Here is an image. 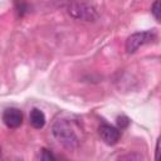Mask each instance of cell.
Returning a JSON list of instances; mask_svg holds the SVG:
<instances>
[{
	"label": "cell",
	"instance_id": "cell-8",
	"mask_svg": "<svg viewBox=\"0 0 161 161\" xmlns=\"http://www.w3.org/2000/svg\"><path fill=\"white\" fill-rule=\"evenodd\" d=\"M39 158L44 160V161H50V160H55V156L47 148H42L40 153H39Z\"/></svg>",
	"mask_w": 161,
	"mask_h": 161
},
{
	"label": "cell",
	"instance_id": "cell-11",
	"mask_svg": "<svg viewBox=\"0 0 161 161\" xmlns=\"http://www.w3.org/2000/svg\"><path fill=\"white\" fill-rule=\"evenodd\" d=\"M122 160H125V158H136V160H140V158H142L141 156H133V155H127V156H123V157H121Z\"/></svg>",
	"mask_w": 161,
	"mask_h": 161
},
{
	"label": "cell",
	"instance_id": "cell-6",
	"mask_svg": "<svg viewBox=\"0 0 161 161\" xmlns=\"http://www.w3.org/2000/svg\"><path fill=\"white\" fill-rule=\"evenodd\" d=\"M29 121H30V125L36 128V130H40L44 127L45 125V114L43 113V111L38 109V108H33L30 111V116H29Z\"/></svg>",
	"mask_w": 161,
	"mask_h": 161
},
{
	"label": "cell",
	"instance_id": "cell-1",
	"mask_svg": "<svg viewBox=\"0 0 161 161\" xmlns=\"http://www.w3.org/2000/svg\"><path fill=\"white\" fill-rule=\"evenodd\" d=\"M53 136L57 138V141L64 146L68 150H75L80 145V126L75 121L59 118L57 119L52 126Z\"/></svg>",
	"mask_w": 161,
	"mask_h": 161
},
{
	"label": "cell",
	"instance_id": "cell-10",
	"mask_svg": "<svg viewBox=\"0 0 161 161\" xmlns=\"http://www.w3.org/2000/svg\"><path fill=\"white\" fill-rule=\"evenodd\" d=\"M155 160L161 161V136L157 138L156 142V148H155Z\"/></svg>",
	"mask_w": 161,
	"mask_h": 161
},
{
	"label": "cell",
	"instance_id": "cell-9",
	"mask_svg": "<svg viewBox=\"0 0 161 161\" xmlns=\"http://www.w3.org/2000/svg\"><path fill=\"white\" fill-rule=\"evenodd\" d=\"M128 123H130V119H128L126 116L117 117V126H118V128L123 130V128H126V127L128 126Z\"/></svg>",
	"mask_w": 161,
	"mask_h": 161
},
{
	"label": "cell",
	"instance_id": "cell-4",
	"mask_svg": "<svg viewBox=\"0 0 161 161\" xmlns=\"http://www.w3.org/2000/svg\"><path fill=\"white\" fill-rule=\"evenodd\" d=\"M98 135L99 137L102 138V141L107 145H114L118 142L119 140V136H121V132H119V128H116L111 125H101L98 127Z\"/></svg>",
	"mask_w": 161,
	"mask_h": 161
},
{
	"label": "cell",
	"instance_id": "cell-7",
	"mask_svg": "<svg viewBox=\"0 0 161 161\" xmlns=\"http://www.w3.org/2000/svg\"><path fill=\"white\" fill-rule=\"evenodd\" d=\"M151 13H152V15L155 16L156 20L161 21V0H156V1L152 4Z\"/></svg>",
	"mask_w": 161,
	"mask_h": 161
},
{
	"label": "cell",
	"instance_id": "cell-5",
	"mask_svg": "<svg viewBox=\"0 0 161 161\" xmlns=\"http://www.w3.org/2000/svg\"><path fill=\"white\" fill-rule=\"evenodd\" d=\"M3 121L8 128H18L23 123V112L18 108H6L3 113Z\"/></svg>",
	"mask_w": 161,
	"mask_h": 161
},
{
	"label": "cell",
	"instance_id": "cell-3",
	"mask_svg": "<svg viewBox=\"0 0 161 161\" xmlns=\"http://www.w3.org/2000/svg\"><path fill=\"white\" fill-rule=\"evenodd\" d=\"M156 38V33L153 30H146V31H140L130 35L126 40V52L128 54L135 53L140 47L152 42Z\"/></svg>",
	"mask_w": 161,
	"mask_h": 161
},
{
	"label": "cell",
	"instance_id": "cell-2",
	"mask_svg": "<svg viewBox=\"0 0 161 161\" xmlns=\"http://www.w3.org/2000/svg\"><path fill=\"white\" fill-rule=\"evenodd\" d=\"M68 13L74 19L83 20V21H94L99 16L94 6L86 3H79V1L72 3L68 6Z\"/></svg>",
	"mask_w": 161,
	"mask_h": 161
}]
</instances>
